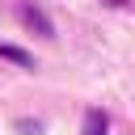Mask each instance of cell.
<instances>
[{
    "label": "cell",
    "instance_id": "277c9868",
    "mask_svg": "<svg viewBox=\"0 0 135 135\" xmlns=\"http://www.w3.org/2000/svg\"><path fill=\"white\" fill-rule=\"evenodd\" d=\"M17 131H21V135H42V127H38V122H17Z\"/></svg>",
    "mask_w": 135,
    "mask_h": 135
},
{
    "label": "cell",
    "instance_id": "6da1fadb",
    "mask_svg": "<svg viewBox=\"0 0 135 135\" xmlns=\"http://www.w3.org/2000/svg\"><path fill=\"white\" fill-rule=\"evenodd\" d=\"M21 21H25L30 30H38L42 38H55V25H51V17H46L42 8H34V4H21Z\"/></svg>",
    "mask_w": 135,
    "mask_h": 135
},
{
    "label": "cell",
    "instance_id": "7a4b0ae2",
    "mask_svg": "<svg viewBox=\"0 0 135 135\" xmlns=\"http://www.w3.org/2000/svg\"><path fill=\"white\" fill-rule=\"evenodd\" d=\"M105 131H110L105 110H89V114H84V131H80V135H105Z\"/></svg>",
    "mask_w": 135,
    "mask_h": 135
},
{
    "label": "cell",
    "instance_id": "3957f363",
    "mask_svg": "<svg viewBox=\"0 0 135 135\" xmlns=\"http://www.w3.org/2000/svg\"><path fill=\"white\" fill-rule=\"evenodd\" d=\"M0 59H8V63H21V68H34V59H30L21 46H8V42H0Z\"/></svg>",
    "mask_w": 135,
    "mask_h": 135
},
{
    "label": "cell",
    "instance_id": "5b68a950",
    "mask_svg": "<svg viewBox=\"0 0 135 135\" xmlns=\"http://www.w3.org/2000/svg\"><path fill=\"white\" fill-rule=\"evenodd\" d=\"M105 4H127V0H105Z\"/></svg>",
    "mask_w": 135,
    "mask_h": 135
}]
</instances>
